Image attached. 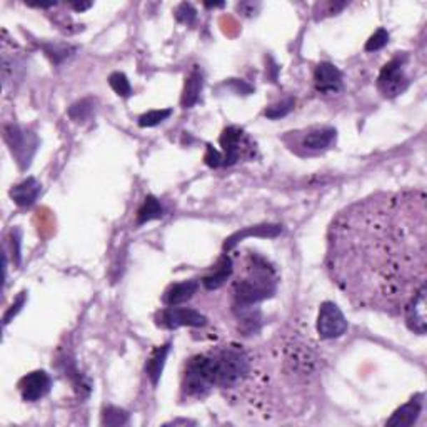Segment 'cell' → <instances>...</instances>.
I'll use <instances>...</instances> for the list:
<instances>
[{"label": "cell", "mask_w": 427, "mask_h": 427, "mask_svg": "<svg viewBox=\"0 0 427 427\" xmlns=\"http://www.w3.org/2000/svg\"><path fill=\"white\" fill-rule=\"evenodd\" d=\"M424 192L377 194L338 215L327 267L356 305L398 312L426 287Z\"/></svg>", "instance_id": "obj_1"}, {"label": "cell", "mask_w": 427, "mask_h": 427, "mask_svg": "<svg viewBox=\"0 0 427 427\" xmlns=\"http://www.w3.org/2000/svg\"><path fill=\"white\" fill-rule=\"evenodd\" d=\"M205 361L212 386L226 387V389L240 384L251 369L247 354L237 346L219 349V351L205 356Z\"/></svg>", "instance_id": "obj_2"}, {"label": "cell", "mask_w": 427, "mask_h": 427, "mask_svg": "<svg viewBox=\"0 0 427 427\" xmlns=\"http://www.w3.org/2000/svg\"><path fill=\"white\" fill-rule=\"evenodd\" d=\"M275 292V280L273 270L266 264H254L251 267V274L247 277L236 282L234 296L237 304L243 307L256 304L259 301H264Z\"/></svg>", "instance_id": "obj_3"}, {"label": "cell", "mask_w": 427, "mask_h": 427, "mask_svg": "<svg viewBox=\"0 0 427 427\" xmlns=\"http://www.w3.org/2000/svg\"><path fill=\"white\" fill-rule=\"evenodd\" d=\"M212 381H210L209 369H207L205 356H196L187 362L184 372L182 389L191 398H202L210 391Z\"/></svg>", "instance_id": "obj_4"}, {"label": "cell", "mask_w": 427, "mask_h": 427, "mask_svg": "<svg viewBox=\"0 0 427 427\" xmlns=\"http://www.w3.org/2000/svg\"><path fill=\"white\" fill-rule=\"evenodd\" d=\"M403 66L404 57H396L382 67L377 79V85L379 90H381L386 97H396L407 89L409 80L404 74Z\"/></svg>", "instance_id": "obj_5"}, {"label": "cell", "mask_w": 427, "mask_h": 427, "mask_svg": "<svg viewBox=\"0 0 427 427\" xmlns=\"http://www.w3.org/2000/svg\"><path fill=\"white\" fill-rule=\"evenodd\" d=\"M347 321L334 302H324L317 317V332L322 339H334L346 334Z\"/></svg>", "instance_id": "obj_6"}, {"label": "cell", "mask_w": 427, "mask_h": 427, "mask_svg": "<svg viewBox=\"0 0 427 427\" xmlns=\"http://www.w3.org/2000/svg\"><path fill=\"white\" fill-rule=\"evenodd\" d=\"M6 140L12 154L15 155L17 162L22 167H27L37 147L36 137L30 136L29 132L22 131V129L10 126L6 127Z\"/></svg>", "instance_id": "obj_7"}, {"label": "cell", "mask_w": 427, "mask_h": 427, "mask_svg": "<svg viewBox=\"0 0 427 427\" xmlns=\"http://www.w3.org/2000/svg\"><path fill=\"white\" fill-rule=\"evenodd\" d=\"M247 136L237 127H227L221 136V145L224 147L222 166H232L240 161L247 149Z\"/></svg>", "instance_id": "obj_8"}, {"label": "cell", "mask_w": 427, "mask_h": 427, "mask_svg": "<svg viewBox=\"0 0 427 427\" xmlns=\"http://www.w3.org/2000/svg\"><path fill=\"white\" fill-rule=\"evenodd\" d=\"M159 324L164 327H169V329H175L180 326H189V327H202L207 324L205 316H202L201 312L194 309H177L169 307L162 310L161 316H159Z\"/></svg>", "instance_id": "obj_9"}, {"label": "cell", "mask_w": 427, "mask_h": 427, "mask_svg": "<svg viewBox=\"0 0 427 427\" xmlns=\"http://www.w3.org/2000/svg\"><path fill=\"white\" fill-rule=\"evenodd\" d=\"M19 387L24 400L36 403V400L49 394L52 387V379L45 370H36V372H30L29 376H25L22 381H20Z\"/></svg>", "instance_id": "obj_10"}, {"label": "cell", "mask_w": 427, "mask_h": 427, "mask_svg": "<svg viewBox=\"0 0 427 427\" xmlns=\"http://www.w3.org/2000/svg\"><path fill=\"white\" fill-rule=\"evenodd\" d=\"M405 324L416 334H426V287H422L403 309Z\"/></svg>", "instance_id": "obj_11"}, {"label": "cell", "mask_w": 427, "mask_h": 427, "mask_svg": "<svg viewBox=\"0 0 427 427\" xmlns=\"http://www.w3.org/2000/svg\"><path fill=\"white\" fill-rule=\"evenodd\" d=\"M314 84L316 89L322 94H334L338 92L342 85V74L335 66L329 62H322L316 67L314 72Z\"/></svg>", "instance_id": "obj_12"}, {"label": "cell", "mask_w": 427, "mask_h": 427, "mask_svg": "<svg viewBox=\"0 0 427 427\" xmlns=\"http://www.w3.org/2000/svg\"><path fill=\"white\" fill-rule=\"evenodd\" d=\"M335 140V131L331 127L314 129L307 136L302 139V147L307 152H321V150L329 149Z\"/></svg>", "instance_id": "obj_13"}, {"label": "cell", "mask_w": 427, "mask_h": 427, "mask_svg": "<svg viewBox=\"0 0 427 427\" xmlns=\"http://www.w3.org/2000/svg\"><path fill=\"white\" fill-rule=\"evenodd\" d=\"M422 407V394L416 396V398L409 400L407 404H404L403 407L398 409L389 421H387V426H412L414 422L417 421L421 414Z\"/></svg>", "instance_id": "obj_14"}, {"label": "cell", "mask_w": 427, "mask_h": 427, "mask_svg": "<svg viewBox=\"0 0 427 427\" xmlns=\"http://www.w3.org/2000/svg\"><path fill=\"white\" fill-rule=\"evenodd\" d=\"M197 289H199V282H197V280H185V282L174 284V286H171L166 291V294H164V302H166L167 305H171V307H174V305H179L191 299L197 292Z\"/></svg>", "instance_id": "obj_15"}, {"label": "cell", "mask_w": 427, "mask_h": 427, "mask_svg": "<svg viewBox=\"0 0 427 427\" xmlns=\"http://www.w3.org/2000/svg\"><path fill=\"white\" fill-rule=\"evenodd\" d=\"M41 189H42L41 184H38L36 179L30 177V179L24 180V182H20L19 185H15V187L12 189L10 196L12 199L15 201L17 205L29 207L37 201L38 194H41Z\"/></svg>", "instance_id": "obj_16"}, {"label": "cell", "mask_w": 427, "mask_h": 427, "mask_svg": "<svg viewBox=\"0 0 427 427\" xmlns=\"http://www.w3.org/2000/svg\"><path fill=\"white\" fill-rule=\"evenodd\" d=\"M231 274H232V261L227 256H224L221 259V262H219L217 269H215L210 275L204 277L202 282H204V286L209 289V291H212V289L221 287L222 284L231 277Z\"/></svg>", "instance_id": "obj_17"}, {"label": "cell", "mask_w": 427, "mask_h": 427, "mask_svg": "<svg viewBox=\"0 0 427 427\" xmlns=\"http://www.w3.org/2000/svg\"><path fill=\"white\" fill-rule=\"evenodd\" d=\"M202 90V74L199 71H194L191 75L187 77L185 80V87L182 94V106L187 109V107H192L194 103L199 101Z\"/></svg>", "instance_id": "obj_18"}, {"label": "cell", "mask_w": 427, "mask_h": 427, "mask_svg": "<svg viewBox=\"0 0 427 427\" xmlns=\"http://www.w3.org/2000/svg\"><path fill=\"white\" fill-rule=\"evenodd\" d=\"M280 232L279 226H261V227H254V229H245L243 232H237L231 237V239L226 243V249L234 247L236 244H239L240 240L245 239L247 236H262V237H275Z\"/></svg>", "instance_id": "obj_19"}, {"label": "cell", "mask_w": 427, "mask_h": 427, "mask_svg": "<svg viewBox=\"0 0 427 427\" xmlns=\"http://www.w3.org/2000/svg\"><path fill=\"white\" fill-rule=\"evenodd\" d=\"M169 351H171V344L159 347L157 351L152 354L150 361L147 362V374L154 386L157 384L159 379H161L164 364H166V357H167V354H169Z\"/></svg>", "instance_id": "obj_20"}, {"label": "cell", "mask_w": 427, "mask_h": 427, "mask_svg": "<svg viewBox=\"0 0 427 427\" xmlns=\"http://www.w3.org/2000/svg\"><path fill=\"white\" fill-rule=\"evenodd\" d=\"M162 214H164V209H162V205L159 204V201L155 199V197L149 196L139 209V214H137V222L145 224L149 221H154V219L162 217Z\"/></svg>", "instance_id": "obj_21"}, {"label": "cell", "mask_w": 427, "mask_h": 427, "mask_svg": "<svg viewBox=\"0 0 427 427\" xmlns=\"http://www.w3.org/2000/svg\"><path fill=\"white\" fill-rule=\"evenodd\" d=\"M172 114L171 109H164V110H150L147 114L140 115L139 117V126L140 127H155L159 124L164 122L169 115Z\"/></svg>", "instance_id": "obj_22"}, {"label": "cell", "mask_w": 427, "mask_h": 427, "mask_svg": "<svg viewBox=\"0 0 427 427\" xmlns=\"http://www.w3.org/2000/svg\"><path fill=\"white\" fill-rule=\"evenodd\" d=\"M109 84H110V87L119 94V96L129 97L132 94V87H131V84H129L127 77L124 74H120V72H114V74L109 77Z\"/></svg>", "instance_id": "obj_23"}, {"label": "cell", "mask_w": 427, "mask_h": 427, "mask_svg": "<svg viewBox=\"0 0 427 427\" xmlns=\"http://www.w3.org/2000/svg\"><path fill=\"white\" fill-rule=\"evenodd\" d=\"M292 109H294V101H292V99H287V101H282L275 103L273 107H269V109L266 110V117L269 119L284 117V115H287Z\"/></svg>", "instance_id": "obj_24"}, {"label": "cell", "mask_w": 427, "mask_h": 427, "mask_svg": "<svg viewBox=\"0 0 427 427\" xmlns=\"http://www.w3.org/2000/svg\"><path fill=\"white\" fill-rule=\"evenodd\" d=\"M387 42H389V34H387V30L379 29L377 32L368 41V44H366V50L368 52L379 50V49H382L384 45H387Z\"/></svg>", "instance_id": "obj_25"}, {"label": "cell", "mask_w": 427, "mask_h": 427, "mask_svg": "<svg viewBox=\"0 0 427 427\" xmlns=\"http://www.w3.org/2000/svg\"><path fill=\"white\" fill-rule=\"evenodd\" d=\"M127 421V414L120 409L109 407L106 412H103V424L107 426H119L124 424Z\"/></svg>", "instance_id": "obj_26"}, {"label": "cell", "mask_w": 427, "mask_h": 427, "mask_svg": "<svg viewBox=\"0 0 427 427\" xmlns=\"http://www.w3.org/2000/svg\"><path fill=\"white\" fill-rule=\"evenodd\" d=\"M196 15H197L196 8H194L191 3H180L175 10L177 20L184 24H192L194 19H196Z\"/></svg>", "instance_id": "obj_27"}, {"label": "cell", "mask_w": 427, "mask_h": 427, "mask_svg": "<svg viewBox=\"0 0 427 427\" xmlns=\"http://www.w3.org/2000/svg\"><path fill=\"white\" fill-rule=\"evenodd\" d=\"M204 161L209 167H219V166H222V154L219 152V150H215L212 145H207Z\"/></svg>", "instance_id": "obj_28"}, {"label": "cell", "mask_w": 427, "mask_h": 427, "mask_svg": "<svg viewBox=\"0 0 427 427\" xmlns=\"http://www.w3.org/2000/svg\"><path fill=\"white\" fill-rule=\"evenodd\" d=\"M24 302H25V294L20 296L19 299H17L15 304H12V307L8 309V312L6 314V317H3V324H8V322H10L12 316H15V314L19 312L20 307H22V305H24Z\"/></svg>", "instance_id": "obj_29"}, {"label": "cell", "mask_w": 427, "mask_h": 427, "mask_svg": "<svg viewBox=\"0 0 427 427\" xmlns=\"http://www.w3.org/2000/svg\"><path fill=\"white\" fill-rule=\"evenodd\" d=\"M72 7H74L77 12H82V10H85V8L92 7V3H90V2H87V3H72Z\"/></svg>", "instance_id": "obj_30"}]
</instances>
